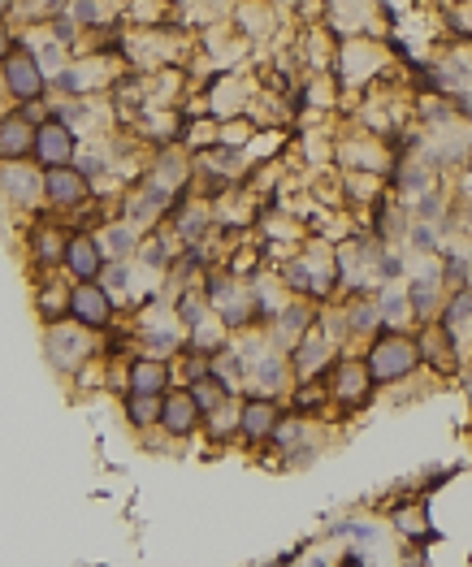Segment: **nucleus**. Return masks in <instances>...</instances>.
Returning a JSON list of instances; mask_svg holds the SVG:
<instances>
[{"label":"nucleus","instance_id":"obj_1","mask_svg":"<svg viewBox=\"0 0 472 567\" xmlns=\"http://www.w3.org/2000/svg\"><path fill=\"white\" fill-rule=\"evenodd\" d=\"M416 364H421V347H416V338L399 334V329L377 338L369 355H364V368H369L373 386H399V381H408L416 373Z\"/></svg>","mask_w":472,"mask_h":567},{"label":"nucleus","instance_id":"obj_2","mask_svg":"<svg viewBox=\"0 0 472 567\" xmlns=\"http://www.w3.org/2000/svg\"><path fill=\"white\" fill-rule=\"evenodd\" d=\"M70 316L74 325H87V329H109L113 325V295L100 278L96 282H78L70 290Z\"/></svg>","mask_w":472,"mask_h":567},{"label":"nucleus","instance_id":"obj_3","mask_svg":"<svg viewBox=\"0 0 472 567\" xmlns=\"http://www.w3.org/2000/svg\"><path fill=\"white\" fill-rule=\"evenodd\" d=\"M44 195L57 208H83L91 200V178L74 165H52L44 174Z\"/></svg>","mask_w":472,"mask_h":567},{"label":"nucleus","instance_id":"obj_4","mask_svg":"<svg viewBox=\"0 0 472 567\" xmlns=\"http://www.w3.org/2000/svg\"><path fill=\"white\" fill-rule=\"evenodd\" d=\"M286 355H291V373H295V381H317L325 368L334 364V342L325 338V334H312V329H308V334L299 338Z\"/></svg>","mask_w":472,"mask_h":567},{"label":"nucleus","instance_id":"obj_5","mask_svg":"<svg viewBox=\"0 0 472 567\" xmlns=\"http://www.w3.org/2000/svg\"><path fill=\"white\" fill-rule=\"evenodd\" d=\"M200 403H195L191 390H169L161 394V429L169 433V438H191L195 429H200Z\"/></svg>","mask_w":472,"mask_h":567},{"label":"nucleus","instance_id":"obj_6","mask_svg":"<svg viewBox=\"0 0 472 567\" xmlns=\"http://www.w3.org/2000/svg\"><path fill=\"white\" fill-rule=\"evenodd\" d=\"M5 83L22 104H35V100H44V91H48V74L31 52H18V57L5 61Z\"/></svg>","mask_w":472,"mask_h":567},{"label":"nucleus","instance_id":"obj_7","mask_svg":"<svg viewBox=\"0 0 472 567\" xmlns=\"http://www.w3.org/2000/svg\"><path fill=\"white\" fill-rule=\"evenodd\" d=\"M247 381L256 386V394H269V399H282L286 390H291V381H295V373H291V355L286 351H265L260 360L252 364V373H247Z\"/></svg>","mask_w":472,"mask_h":567},{"label":"nucleus","instance_id":"obj_8","mask_svg":"<svg viewBox=\"0 0 472 567\" xmlns=\"http://www.w3.org/2000/svg\"><path fill=\"white\" fill-rule=\"evenodd\" d=\"M330 390H334V403H338V407H364V403H369L373 377H369V368H364V360H343V364H334Z\"/></svg>","mask_w":472,"mask_h":567},{"label":"nucleus","instance_id":"obj_9","mask_svg":"<svg viewBox=\"0 0 472 567\" xmlns=\"http://www.w3.org/2000/svg\"><path fill=\"white\" fill-rule=\"evenodd\" d=\"M282 420V403L278 399H269V394H256V399H247L243 407H239V433L252 446H260V442H269V433H273V425Z\"/></svg>","mask_w":472,"mask_h":567},{"label":"nucleus","instance_id":"obj_10","mask_svg":"<svg viewBox=\"0 0 472 567\" xmlns=\"http://www.w3.org/2000/svg\"><path fill=\"white\" fill-rule=\"evenodd\" d=\"M312 321H317V316H312V308H308L304 299H295V303H286V308H278V316L269 321V338H273V347H278V351H291L295 342L312 329Z\"/></svg>","mask_w":472,"mask_h":567},{"label":"nucleus","instance_id":"obj_11","mask_svg":"<svg viewBox=\"0 0 472 567\" xmlns=\"http://www.w3.org/2000/svg\"><path fill=\"white\" fill-rule=\"evenodd\" d=\"M442 290H447V278L442 269H429V273H416L408 282V308H412V321H434L442 312Z\"/></svg>","mask_w":472,"mask_h":567},{"label":"nucleus","instance_id":"obj_12","mask_svg":"<svg viewBox=\"0 0 472 567\" xmlns=\"http://www.w3.org/2000/svg\"><path fill=\"white\" fill-rule=\"evenodd\" d=\"M65 269H70L78 282H96L104 273L100 239H91V234H70V243H65Z\"/></svg>","mask_w":472,"mask_h":567},{"label":"nucleus","instance_id":"obj_13","mask_svg":"<svg viewBox=\"0 0 472 567\" xmlns=\"http://www.w3.org/2000/svg\"><path fill=\"white\" fill-rule=\"evenodd\" d=\"M74 148H78V139H74V130L65 126V122L35 126V156L44 165H70L74 161Z\"/></svg>","mask_w":472,"mask_h":567},{"label":"nucleus","instance_id":"obj_14","mask_svg":"<svg viewBox=\"0 0 472 567\" xmlns=\"http://www.w3.org/2000/svg\"><path fill=\"white\" fill-rule=\"evenodd\" d=\"M48 355H52V364L57 368H78V360H87L91 355V342H87V325H78V329H65V325H52L48 329Z\"/></svg>","mask_w":472,"mask_h":567},{"label":"nucleus","instance_id":"obj_15","mask_svg":"<svg viewBox=\"0 0 472 567\" xmlns=\"http://www.w3.org/2000/svg\"><path fill=\"white\" fill-rule=\"evenodd\" d=\"M126 386H130V394H165L169 364L161 355H139V360H130V368H126Z\"/></svg>","mask_w":472,"mask_h":567},{"label":"nucleus","instance_id":"obj_16","mask_svg":"<svg viewBox=\"0 0 472 567\" xmlns=\"http://www.w3.org/2000/svg\"><path fill=\"white\" fill-rule=\"evenodd\" d=\"M35 152V126L26 122L22 113L0 117V156L5 161H22V156Z\"/></svg>","mask_w":472,"mask_h":567},{"label":"nucleus","instance_id":"obj_17","mask_svg":"<svg viewBox=\"0 0 472 567\" xmlns=\"http://www.w3.org/2000/svg\"><path fill=\"white\" fill-rule=\"evenodd\" d=\"M139 226H135V221H130V217H122V221H113V226H104L100 230V247H104V260H130V256H135L139 252Z\"/></svg>","mask_w":472,"mask_h":567},{"label":"nucleus","instance_id":"obj_18","mask_svg":"<svg viewBox=\"0 0 472 567\" xmlns=\"http://www.w3.org/2000/svg\"><path fill=\"white\" fill-rule=\"evenodd\" d=\"M165 208H169V195H165L161 187H152V182H143V191H139V195H130L126 217L135 221L139 230H148V226H156V221H161Z\"/></svg>","mask_w":472,"mask_h":567},{"label":"nucleus","instance_id":"obj_19","mask_svg":"<svg viewBox=\"0 0 472 567\" xmlns=\"http://www.w3.org/2000/svg\"><path fill=\"white\" fill-rule=\"evenodd\" d=\"M377 316H382V325L386 329H403L408 325V286H399V282H382V290H377Z\"/></svg>","mask_w":472,"mask_h":567},{"label":"nucleus","instance_id":"obj_20","mask_svg":"<svg viewBox=\"0 0 472 567\" xmlns=\"http://www.w3.org/2000/svg\"><path fill=\"white\" fill-rule=\"evenodd\" d=\"M0 187H5L13 195V204H31L39 191H44V182H39V174L31 165H22V161H13L0 169Z\"/></svg>","mask_w":472,"mask_h":567},{"label":"nucleus","instance_id":"obj_21","mask_svg":"<svg viewBox=\"0 0 472 567\" xmlns=\"http://www.w3.org/2000/svg\"><path fill=\"white\" fill-rule=\"evenodd\" d=\"M438 325L447 329L451 338H460L464 329L472 325V282L468 286H455V295L442 303V312H438Z\"/></svg>","mask_w":472,"mask_h":567},{"label":"nucleus","instance_id":"obj_22","mask_svg":"<svg viewBox=\"0 0 472 567\" xmlns=\"http://www.w3.org/2000/svg\"><path fill=\"white\" fill-rule=\"evenodd\" d=\"M174 234L187 247H195L208 234V208L204 204H187V208H178L174 213Z\"/></svg>","mask_w":472,"mask_h":567},{"label":"nucleus","instance_id":"obj_23","mask_svg":"<svg viewBox=\"0 0 472 567\" xmlns=\"http://www.w3.org/2000/svg\"><path fill=\"white\" fill-rule=\"evenodd\" d=\"M126 420L135 429L161 425V394H126Z\"/></svg>","mask_w":472,"mask_h":567},{"label":"nucleus","instance_id":"obj_24","mask_svg":"<svg viewBox=\"0 0 472 567\" xmlns=\"http://www.w3.org/2000/svg\"><path fill=\"white\" fill-rule=\"evenodd\" d=\"M343 321H347V334H360L369 338L382 329V316H377V299H356L351 308H343Z\"/></svg>","mask_w":472,"mask_h":567},{"label":"nucleus","instance_id":"obj_25","mask_svg":"<svg viewBox=\"0 0 472 567\" xmlns=\"http://www.w3.org/2000/svg\"><path fill=\"white\" fill-rule=\"evenodd\" d=\"M65 230L57 226H39L35 230V256H39V265H65Z\"/></svg>","mask_w":472,"mask_h":567},{"label":"nucleus","instance_id":"obj_26","mask_svg":"<svg viewBox=\"0 0 472 567\" xmlns=\"http://www.w3.org/2000/svg\"><path fill=\"white\" fill-rule=\"evenodd\" d=\"M408 247H412L416 256L442 252V243H438V221H412V226H408Z\"/></svg>","mask_w":472,"mask_h":567},{"label":"nucleus","instance_id":"obj_27","mask_svg":"<svg viewBox=\"0 0 472 567\" xmlns=\"http://www.w3.org/2000/svg\"><path fill=\"white\" fill-rule=\"evenodd\" d=\"M408 208H412V221H438V226H442V195L434 187L416 191V200Z\"/></svg>","mask_w":472,"mask_h":567},{"label":"nucleus","instance_id":"obj_28","mask_svg":"<svg viewBox=\"0 0 472 567\" xmlns=\"http://www.w3.org/2000/svg\"><path fill=\"white\" fill-rule=\"evenodd\" d=\"M100 282L109 286V295H117V290H126V286H130V265H126V260H113V265H104Z\"/></svg>","mask_w":472,"mask_h":567},{"label":"nucleus","instance_id":"obj_29","mask_svg":"<svg viewBox=\"0 0 472 567\" xmlns=\"http://www.w3.org/2000/svg\"><path fill=\"white\" fill-rule=\"evenodd\" d=\"M425 187H429L425 165H403V174H399V191H403V195H416V191H425Z\"/></svg>","mask_w":472,"mask_h":567},{"label":"nucleus","instance_id":"obj_30","mask_svg":"<svg viewBox=\"0 0 472 567\" xmlns=\"http://www.w3.org/2000/svg\"><path fill=\"white\" fill-rule=\"evenodd\" d=\"M74 18L78 22H96L100 18V0H74Z\"/></svg>","mask_w":472,"mask_h":567},{"label":"nucleus","instance_id":"obj_31","mask_svg":"<svg viewBox=\"0 0 472 567\" xmlns=\"http://www.w3.org/2000/svg\"><path fill=\"white\" fill-rule=\"evenodd\" d=\"M5 52H9V31L0 26V57H5Z\"/></svg>","mask_w":472,"mask_h":567},{"label":"nucleus","instance_id":"obj_32","mask_svg":"<svg viewBox=\"0 0 472 567\" xmlns=\"http://www.w3.org/2000/svg\"><path fill=\"white\" fill-rule=\"evenodd\" d=\"M13 9V0H0V18H5V13Z\"/></svg>","mask_w":472,"mask_h":567}]
</instances>
